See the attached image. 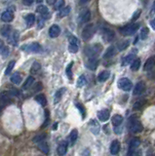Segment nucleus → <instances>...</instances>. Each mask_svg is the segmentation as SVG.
Instances as JSON below:
<instances>
[{
	"mask_svg": "<svg viewBox=\"0 0 155 156\" xmlns=\"http://www.w3.org/2000/svg\"><path fill=\"white\" fill-rule=\"evenodd\" d=\"M25 22H27V27H32V25L35 22V16H34V14H28L27 17H25Z\"/></svg>",
	"mask_w": 155,
	"mask_h": 156,
	"instance_id": "473e14b6",
	"label": "nucleus"
},
{
	"mask_svg": "<svg viewBox=\"0 0 155 156\" xmlns=\"http://www.w3.org/2000/svg\"><path fill=\"white\" fill-rule=\"evenodd\" d=\"M64 92H65V89H64V88L59 89L58 91L56 92V94H55V98H54V103H58L59 101H61V97H63Z\"/></svg>",
	"mask_w": 155,
	"mask_h": 156,
	"instance_id": "bb28decb",
	"label": "nucleus"
},
{
	"mask_svg": "<svg viewBox=\"0 0 155 156\" xmlns=\"http://www.w3.org/2000/svg\"><path fill=\"white\" fill-rule=\"evenodd\" d=\"M116 52H117V50H116L115 47H113V46L109 47V48H107V50L106 51V53H104V59H110V58H112V57L116 54Z\"/></svg>",
	"mask_w": 155,
	"mask_h": 156,
	"instance_id": "b1692460",
	"label": "nucleus"
},
{
	"mask_svg": "<svg viewBox=\"0 0 155 156\" xmlns=\"http://www.w3.org/2000/svg\"><path fill=\"white\" fill-rule=\"evenodd\" d=\"M35 88H34V90L33 91L34 92H38V91H40V90L42 89V83H40V82H38V83H36L35 84Z\"/></svg>",
	"mask_w": 155,
	"mask_h": 156,
	"instance_id": "603ef678",
	"label": "nucleus"
},
{
	"mask_svg": "<svg viewBox=\"0 0 155 156\" xmlns=\"http://www.w3.org/2000/svg\"><path fill=\"white\" fill-rule=\"evenodd\" d=\"M109 76H110V72L107 71V70H104V71L101 72L98 75V80H99L100 82H104L108 79Z\"/></svg>",
	"mask_w": 155,
	"mask_h": 156,
	"instance_id": "393cba45",
	"label": "nucleus"
},
{
	"mask_svg": "<svg viewBox=\"0 0 155 156\" xmlns=\"http://www.w3.org/2000/svg\"><path fill=\"white\" fill-rule=\"evenodd\" d=\"M36 11L40 14V15H42V18L44 19V20H46V19H49L50 18L49 17L50 14H49L48 8H47L46 6H44V5L38 6L37 8H36Z\"/></svg>",
	"mask_w": 155,
	"mask_h": 156,
	"instance_id": "dca6fc26",
	"label": "nucleus"
},
{
	"mask_svg": "<svg viewBox=\"0 0 155 156\" xmlns=\"http://www.w3.org/2000/svg\"><path fill=\"white\" fill-rule=\"evenodd\" d=\"M37 3H41V2H42V0H37Z\"/></svg>",
	"mask_w": 155,
	"mask_h": 156,
	"instance_id": "052dcab7",
	"label": "nucleus"
},
{
	"mask_svg": "<svg viewBox=\"0 0 155 156\" xmlns=\"http://www.w3.org/2000/svg\"><path fill=\"white\" fill-rule=\"evenodd\" d=\"M38 28H43L44 27V19L42 17L39 18V20H38Z\"/></svg>",
	"mask_w": 155,
	"mask_h": 156,
	"instance_id": "8fccbe9b",
	"label": "nucleus"
},
{
	"mask_svg": "<svg viewBox=\"0 0 155 156\" xmlns=\"http://www.w3.org/2000/svg\"><path fill=\"white\" fill-rule=\"evenodd\" d=\"M57 0H46V2L49 4V5H53V4H55V2H56Z\"/></svg>",
	"mask_w": 155,
	"mask_h": 156,
	"instance_id": "6e6d98bb",
	"label": "nucleus"
},
{
	"mask_svg": "<svg viewBox=\"0 0 155 156\" xmlns=\"http://www.w3.org/2000/svg\"><path fill=\"white\" fill-rule=\"evenodd\" d=\"M144 90H145V84L142 81H140L135 85L133 94H134L135 96H139V95H140V94L144 93Z\"/></svg>",
	"mask_w": 155,
	"mask_h": 156,
	"instance_id": "9b49d317",
	"label": "nucleus"
},
{
	"mask_svg": "<svg viewBox=\"0 0 155 156\" xmlns=\"http://www.w3.org/2000/svg\"><path fill=\"white\" fill-rule=\"evenodd\" d=\"M58 154L59 155H64L66 154V151H67V143L66 141H61L58 146Z\"/></svg>",
	"mask_w": 155,
	"mask_h": 156,
	"instance_id": "412c9836",
	"label": "nucleus"
},
{
	"mask_svg": "<svg viewBox=\"0 0 155 156\" xmlns=\"http://www.w3.org/2000/svg\"><path fill=\"white\" fill-rule=\"evenodd\" d=\"M15 61H11L10 63H9V65H8V67H7L6 68V70H5V74L6 75H8V74H10L11 71L13 70V68L14 67H15Z\"/></svg>",
	"mask_w": 155,
	"mask_h": 156,
	"instance_id": "79ce46f5",
	"label": "nucleus"
},
{
	"mask_svg": "<svg viewBox=\"0 0 155 156\" xmlns=\"http://www.w3.org/2000/svg\"><path fill=\"white\" fill-rule=\"evenodd\" d=\"M59 34H61V28H59V25H54L50 27V29H49L50 37H52V38H56V37H58Z\"/></svg>",
	"mask_w": 155,
	"mask_h": 156,
	"instance_id": "2eb2a0df",
	"label": "nucleus"
},
{
	"mask_svg": "<svg viewBox=\"0 0 155 156\" xmlns=\"http://www.w3.org/2000/svg\"><path fill=\"white\" fill-rule=\"evenodd\" d=\"M140 145V139L139 138H134V139H131L130 143H129L128 155H134L135 154V150L139 147Z\"/></svg>",
	"mask_w": 155,
	"mask_h": 156,
	"instance_id": "0eeeda50",
	"label": "nucleus"
},
{
	"mask_svg": "<svg viewBox=\"0 0 155 156\" xmlns=\"http://www.w3.org/2000/svg\"><path fill=\"white\" fill-rule=\"evenodd\" d=\"M120 147H121L120 141H117V139H114L112 143H111V145H110V152H111V154H113V155L118 154L119 151H120Z\"/></svg>",
	"mask_w": 155,
	"mask_h": 156,
	"instance_id": "ddd939ff",
	"label": "nucleus"
},
{
	"mask_svg": "<svg viewBox=\"0 0 155 156\" xmlns=\"http://www.w3.org/2000/svg\"><path fill=\"white\" fill-rule=\"evenodd\" d=\"M97 116H98V118H99L100 121L106 122L107 120L109 119V116H110V112H109V110L107 109V108H104V109L100 110V111L98 112Z\"/></svg>",
	"mask_w": 155,
	"mask_h": 156,
	"instance_id": "9d476101",
	"label": "nucleus"
},
{
	"mask_svg": "<svg viewBox=\"0 0 155 156\" xmlns=\"http://www.w3.org/2000/svg\"><path fill=\"white\" fill-rule=\"evenodd\" d=\"M90 130L94 135H99L100 130H101V127H100V124L98 123L96 120H91L90 121Z\"/></svg>",
	"mask_w": 155,
	"mask_h": 156,
	"instance_id": "f3484780",
	"label": "nucleus"
},
{
	"mask_svg": "<svg viewBox=\"0 0 155 156\" xmlns=\"http://www.w3.org/2000/svg\"><path fill=\"white\" fill-rule=\"evenodd\" d=\"M148 33H149V29L147 27H144L142 28V30H140V37L142 40H145L147 38V36H148Z\"/></svg>",
	"mask_w": 155,
	"mask_h": 156,
	"instance_id": "e433bc0d",
	"label": "nucleus"
},
{
	"mask_svg": "<svg viewBox=\"0 0 155 156\" xmlns=\"http://www.w3.org/2000/svg\"><path fill=\"white\" fill-rule=\"evenodd\" d=\"M150 25H151L152 28H155V22H154V20H151V22H150Z\"/></svg>",
	"mask_w": 155,
	"mask_h": 156,
	"instance_id": "4d7b16f0",
	"label": "nucleus"
},
{
	"mask_svg": "<svg viewBox=\"0 0 155 156\" xmlns=\"http://www.w3.org/2000/svg\"><path fill=\"white\" fill-rule=\"evenodd\" d=\"M0 101L3 105H10L12 103L11 94L10 93H2L0 94Z\"/></svg>",
	"mask_w": 155,
	"mask_h": 156,
	"instance_id": "6ab92c4d",
	"label": "nucleus"
},
{
	"mask_svg": "<svg viewBox=\"0 0 155 156\" xmlns=\"http://www.w3.org/2000/svg\"><path fill=\"white\" fill-rule=\"evenodd\" d=\"M57 128H58V123H55V124H54V127H53V129H54V130H56Z\"/></svg>",
	"mask_w": 155,
	"mask_h": 156,
	"instance_id": "13d9d810",
	"label": "nucleus"
},
{
	"mask_svg": "<svg viewBox=\"0 0 155 156\" xmlns=\"http://www.w3.org/2000/svg\"><path fill=\"white\" fill-rule=\"evenodd\" d=\"M33 82H34V78H33V76H28L27 78V80L25 81V83H23V90L29 89L30 87L32 86Z\"/></svg>",
	"mask_w": 155,
	"mask_h": 156,
	"instance_id": "c756f323",
	"label": "nucleus"
},
{
	"mask_svg": "<svg viewBox=\"0 0 155 156\" xmlns=\"http://www.w3.org/2000/svg\"><path fill=\"white\" fill-rule=\"evenodd\" d=\"M98 65H99V60H98V58H90L87 63H86V67L91 70L97 69Z\"/></svg>",
	"mask_w": 155,
	"mask_h": 156,
	"instance_id": "f8f14e48",
	"label": "nucleus"
},
{
	"mask_svg": "<svg viewBox=\"0 0 155 156\" xmlns=\"http://www.w3.org/2000/svg\"><path fill=\"white\" fill-rule=\"evenodd\" d=\"M86 82H87V80H86L85 75H81V76L79 77V79H78V81H77V86L83 87L86 84Z\"/></svg>",
	"mask_w": 155,
	"mask_h": 156,
	"instance_id": "c03bdc74",
	"label": "nucleus"
},
{
	"mask_svg": "<svg viewBox=\"0 0 155 156\" xmlns=\"http://www.w3.org/2000/svg\"><path fill=\"white\" fill-rule=\"evenodd\" d=\"M38 143V148L40 149V151H42L44 154H48L49 153V145H48V143L45 141V139L44 141H39V143Z\"/></svg>",
	"mask_w": 155,
	"mask_h": 156,
	"instance_id": "4be33fe9",
	"label": "nucleus"
},
{
	"mask_svg": "<svg viewBox=\"0 0 155 156\" xmlns=\"http://www.w3.org/2000/svg\"><path fill=\"white\" fill-rule=\"evenodd\" d=\"M55 3H56L55 9H56V10H61V9L64 6V0H57Z\"/></svg>",
	"mask_w": 155,
	"mask_h": 156,
	"instance_id": "49530a36",
	"label": "nucleus"
},
{
	"mask_svg": "<svg viewBox=\"0 0 155 156\" xmlns=\"http://www.w3.org/2000/svg\"><path fill=\"white\" fill-rule=\"evenodd\" d=\"M89 1L90 0H79V3H80V5H84V4H87Z\"/></svg>",
	"mask_w": 155,
	"mask_h": 156,
	"instance_id": "5fc2aeb1",
	"label": "nucleus"
},
{
	"mask_svg": "<svg viewBox=\"0 0 155 156\" xmlns=\"http://www.w3.org/2000/svg\"><path fill=\"white\" fill-rule=\"evenodd\" d=\"M1 111H2V106L0 105V113H1Z\"/></svg>",
	"mask_w": 155,
	"mask_h": 156,
	"instance_id": "680f3d73",
	"label": "nucleus"
},
{
	"mask_svg": "<svg viewBox=\"0 0 155 156\" xmlns=\"http://www.w3.org/2000/svg\"><path fill=\"white\" fill-rule=\"evenodd\" d=\"M46 138H47L46 134H39V135H37V136H35L34 138H33V141H34L35 143H39V141H44Z\"/></svg>",
	"mask_w": 155,
	"mask_h": 156,
	"instance_id": "ea45409f",
	"label": "nucleus"
},
{
	"mask_svg": "<svg viewBox=\"0 0 155 156\" xmlns=\"http://www.w3.org/2000/svg\"><path fill=\"white\" fill-rule=\"evenodd\" d=\"M76 107L79 109L81 115H82V119H84V118L86 117V109H85V107L82 105H81V103H76Z\"/></svg>",
	"mask_w": 155,
	"mask_h": 156,
	"instance_id": "37998d69",
	"label": "nucleus"
},
{
	"mask_svg": "<svg viewBox=\"0 0 155 156\" xmlns=\"http://www.w3.org/2000/svg\"><path fill=\"white\" fill-rule=\"evenodd\" d=\"M13 40H14V44H17L19 41V31H15L13 35Z\"/></svg>",
	"mask_w": 155,
	"mask_h": 156,
	"instance_id": "3c124183",
	"label": "nucleus"
},
{
	"mask_svg": "<svg viewBox=\"0 0 155 156\" xmlns=\"http://www.w3.org/2000/svg\"><path fill=\"white\" fill-rule=\"evenodd\" d=\"M154 67V57H150L149 59H147V61L144 63V71H149L152 69V67Z\"/></svg>",
	"mask_w": 155,
	"mask_h": 156,
	"instance_id": "5701e85b",
	"label": "nucleus"
},
{
	"mask_svg": "<svg viewBox=\"0 0 155 156\" xmlns=\"http://www.w3.org/2000/svg\"><path fill=\"white\" fill-rule=\"evenodd\" d=\"M35 101H36L37 103L42 106H45L47 105L46 97L43 95V94H39V95H37L36 97H35Z\"/></svg>",
	"mask_w": 155,
	"mask_h": 156,
	"instance_id": "cd10ccee",
	"label": "nucleus"
},
{
	"mask_svg": "<svg viewBox=\"0 0 155 156\" xmlns=\"http://www.w3.org/2000/svg\"><path fill=\"white\" fill-rule=\"evenodd\" d=\"M21 50L31 52V53H38V52L41 51V46L38 43H36V42H33L31 44L23 45V46L21 47Z\"/></svg>",
	"mask_w": 155,
	"mask_h": 156,
	"instance_id": "6e6552de",
	"label": "nucleus"
},
{
	"mask_svg": "<svg viewBox=\"0 0 155 156\" xmlns=\"http://www.w3.org/2000/svg\"><path fill=\"white\" fill-rule=\"evenodd\" d=\"M128 129L131 133H140L142 131V124L137 116H131L128 120Z\"/></svg>",
	"mask_w": 155,
	"mask_h": 156,
	"instance_id": "f257e3e1",
	"label": "nucleus"
},
{
	"mask_svg": "<svg viewBox=\"0 0 155 156\" xmlns=\"http://www.w3.org/2000/svg\"><path fill=\"white\" fill-rule=\"evenodd\" d=\"M145 103H146V101L145 100H140V101H137L136 103H134V109H136V110H139V109H140V108L142 107L144 105H145Z\"/></svg>",
	"mask_w": 155,
	"mask_h": 156,
	"instance_id": "58836bf2",
	"label": "nucleus"
},
{
	"mask_svg": "<svg viewBox=\"0 0 155 156\" xmlns=\"http://www.w3.org/2000/svg\"><path fill=\"white\" fill-rule=\"evenodd\" d=\"M129 44H130V42H129V40H122V41L118 42L117 43V50L118 51H124L126 48H128L129 47Z\"/></svg>",
	"mask_w": 155,
	"mask_h": 156,
	"instance_id": "c85d7f7f",
	"label": "nucleus"
},
{
	"mask_svg": "<svg viewBox=\"0 0 155 156\" xmlns=\"http://www.w3.org/2000/svg\"><path fill=\"white\" fill-rule=\"evenodd\" d=\"M78 50H79V46H78V45L71 44V43H69V45H68V51H69L70 53L75 54V53H77Z\"/></svg>",
	"mask_w": 155,
	"mask_h": 156,
	"instance_id": "a19ab883",
	"label": "nucleus"
},
{
	"mask_svg": "<svg viewBox=\"0 0 155 156\" xmlns=\"http://www.w3.org/2000/svg\"><path fill=\"white\" fill-rule=\"evenodd\" d=\"M117 85H118L119 89L123 90V91H126V92L130 91L133 87L132 81H131L130 79H128V78H121V79H119Z\"/></svg>",
	"mask_w": 155,
	"mask_h": 156,
	"instance_id": "39448f33",
	"label": "nucleus"
},
{
	"mask_svg": "<svg viewBox=\"0 0 155 156\" xmlns=\"http://www.w3.org/2000/svg\"><path fill=\"white\" fill-rule=\"evenodd\" d=\"M139 27H140L139 23H131V25H127L123 27H120L119 28V31L124 36H131V35H134L137 32Z\"/></svg>",
	"mask_w": 155,
	"mask_h": 156,
	"instance_id": "7ed1b4c3",
	"label": "nucleus"
},
{
	"mask_svg": "<svg viewBox=\"0 0 155 156\" xmlns=\"http://www.w3.org/2000/svg\"><path fill=\"white\" fill-rule=\"evenodd\" d=\"M70 12V6H66V7H63V8L61 9V11H59V18H63V17H66V16L69 14Z\"/></svg>",
	"mask_w": 155,
	"mask_h": 156,
	"instance_id": "72a5a7b5",
	"label": "nucleus"
},
{
	"mask_svg": "<svg viewBox=\"0 0 155 156\" xmlns=\"http://www.w3.org/2000/svg\"><path fill=\"white\" fill-rule=\"evenodd\" d=\"M11 82L13 84H15V85L20 84L21 82V76L20 73H18V72L14 73V74L11 76Z\"/></svg>",
	"mask_w": 155,
	"mask_h": 156,
	"instance_id": "2f4dec72",
	"label": "nucleus"
},
{
	"mask_svg": "<svg viewBox=\"0 0 155 156\" xmlns=\"http://www.w3.org/2000/svg\"><path fill=\"white\" fill-rule=\"evenodd\" d=\"M142 14V10H138L136 13L133 15V18H132V20L133 21H136V20H138L139 19V17H140V15Z\"/></svg>",
	"mask_w": 155,
	"mask_h": 156,
	"instance_id": "09e8293b",
	"label": "nucleus"
},
{
	"mask_svg": "<svg viewBox=\"0 0 155 156\" xmlns=\"http://www.w3.org/2000/svg\"><path fill=\"white\" fill-rule=\"evenodd\" d=\"M134 57H135V55H133V54H129L128 56H126L125 58L122 60V65H123V67L130 65V63L133 61V60H134Z\"/></svg>",
	"mask_w": 155,
	"mask_h": 156,
	"instance_id": "f704fd0d",
	"label": "nucleus"
},
{
	"mask_svg": "<svg viewBox=\"0 0 155 156\" xmlns=\"http://www.w3.org/2000/svg\"><path fill=\"white\" fill-rule=\"evenodd\" d=\"M68 39H69V43H71V44H76V45H78V46L80 45L79 40L76 38L75 36H73V35H71V36H69V38H68Z\"/></svg>",
	"mask_w": 155,
	"mask_h": 156,
	"instance_id": "de8ad7c7",
	"label": "nucleus"
},
{
	"mask_svg": "<svg viewBox=\"0 0 155 156\" xmlns=\"http://www.w3.org/2000/svg\"><path fill=\"white\" fill-rule=\"evenodd\" d=\"M90 19H91V12L88 9H83L79 14V18H78L79 22L81 23H87L90 21Z\"/></svg>",
	"mask_w": 155,
	"mask_h": 156,
	"instance_id": "1a4fd4ad",
	"label": "nucleus"
},
{
	"mask_svg": "<svg viewBox=\"0 0 155 156\" xmlns=\"http://www.w3.org/2000/svg\"><path fill=\"white\" fill-rule=\"evenodd\" d=\"M14 19V13L9 10H7L5 12L1 14V20L3 21L4 23H10L13 21Z\"/></svg>",
	"mask_w": 155,
	"mask_h": 156,
	"instance_id": "4468645a",
	"label": "nucleus"
},
{
	"mask_svg": "<svg viewBox=\"0 0 155 156\" xmlns=\"http://www.w3.org/2000/svg\"><path fill=\"white\" fill-rule=\"evenodd\" d=\"M9 53H10V50H9L8 47L2 46L1 48H0V54H1L3 57H7L9 55Z\"/></svg>",
	"mask_w": 155,
	"mask_h": 156,
	"instance_id": "a18cd8bd",
	"label": "nucleus"
},
{
	"mask_svg": "<svg viewBox=\"0 0 155 156\" xmlns=\"http://www.w3.org/2000/svg\"><path fill=\"white\" fill-rule=\"evenodd\" d=\"M40 69H41V65H40V63L34 61V63H32L31 67H30V72H31V74H37Z\"/></svg>",
	"mask_w": 155,
	"mask_h": 156,
	"instance_id": "7c9ffc66",
	"label": "nucleus"
},
{
	"mask_svg": "<svg viewBox=\"0 0 155 156\" xmlns=\"http://www.w3.org/2000/svg\"><path fill=\"white\" fill-rule=\"evenodd\" d=\"M122 122H123V116L120 114H115L111 118V123H112L113 127L120 126L122 124Z\"/></svg>",
	"mask_w": 155,
	"mask_h": 156,
	"instance_id": "aec40b11",
	"label": "nucleus"
},
{
	"mask_svg": "<svg viewBox=\"0 0 155 156\" xmlns=\"http://www.w3.org/2000/svg\"><path fill=\"white\" fill-rule=\"evenodd\" d=\"M95 32H96V27H95L93 23L87 25L82 31V39L85 40V41L90 40L93 36H94Z\"/></svg>",
	"mask_w": 155,
	"mask_h": 156,
	"instance_id": "20e7f679",
	"label": "nucleus"
},
{
	"mask_svg": "<svg viewBox=\"0 0 155 156\" xmlns=\"http://www.w3.org/2000/svg\"><path fill=\"white\" fill-rule=\"evenodd\" d=\"M2 46H3V42H2L1 40H0V48H1Z\"/></svg>",
	"mask_w": 155,
	"mask_h": 156,
	"instance_id": "bf43d9fd",
	"label": "nucleus"
},
{
	"mask_svg": "<svg viewBox=\"0 0 155 156\" xmlns=\"http://www.w3.org/2000/svg\"><path fill=\"white\" fill-rule=\"evenodd\" d=\"M72 67H73V61H71L70 63H68V65L66 67V75H67L68 79H72Z\"/></svg>",
	"mask_w": 155,
	"mask_h": 156,
	"instance_id": "4c0bfd02",
	"label": "nucleus"
},
{
	"mask_svg": "<svg viewBox=\"0 0 155 156\" xmlns=\"http://www.w3.org/2000/svg\"><path fill=\"white\" fill-rule=\"evenodd\" d=\"M77 139H78V131L76 129H74L70 132L69 137H68V143H69V145L71 146L74 145Z\"/></svg>",
	"mask_w": 155,
	"mask_h": 156,
	"instance_id": "a211bd4d",
	"label": "nucleus"
},
{
	"mask_svg": "<svg viewBox=\"0 0 155 156\" xmlns=\"http://www.w3.org/2000/svg\"><path fill=\"white\" fill-rule=\"evenodd\" d=\"M11 30H12V28H11L10 25H3V27L0 28V33L3 35V36L8 37L9 35H10V33H11Z\"/></svg>",
	"mask_w": 155,
	"mask_h": 156,
	"instance_id": "a878e982",
	"label": "nucleus"
},
{
	"mask_svg": "<svg viewBox=\"0 0 155 156\" xmlns=\"http://www.w3.org/2000/svg\"><path fill=\"white\" fill-rule=\"evenodd\" d=\"M34 2V0H23V3L27 6H30L32 5V3Z\"/></svg>",
	"mask_w": 155,
	"mask_h": 156,
	"instance_id": "864d4df0",
	"label": "nucleus"
},
{
	"mask_svg": "<svg viewBox=\"0 0 155 156\" xmlns=\"http://www.w3.org/2000/svg\"><path fill=\"white\" fill-rule=\"evenodd\" d=\"M140 67V59H136V60H133V61L131 63V69L133 71H137L138 69Z\"/></svg>",
	"mask_w": 155,
	"mask_h": 156,
	"instance_id": "c9c22d12",
	"label": "nucleus"
},
{
	"mask_svg": "<svg viewBox=\"0 0 155 156\" xmlns=\"http://www.w3.org/2000/svg\"><path fill=\"white\" fill-rule=\"evenodd\" d=\"M102 50V46L101 44L96 43L90 45V46L86 47L85 49V54L88 58H98V56L101 54V52Z\"/></svg>",
	"mask_w": 155,
	"mask_h": 156,
	"instance_id": "f03ea898",
	"label": "nucleus"
},
{
	"mask_svg": "<svg viewBox=\"0 0 155 156\" xmlns=\"http://www.w3.org/2000/svg\"><path fill=\"white\" fill-rule=\"evenodd\" d=\"M102 36L106 42H111L115 38V32L112 29H110V28H104Z\"/></svg>",
	"mask_w": 155,
	"mask_h": 156,
	"instance_id": "423d86ee",
	"label": "nucleus"
}]
</instances>
